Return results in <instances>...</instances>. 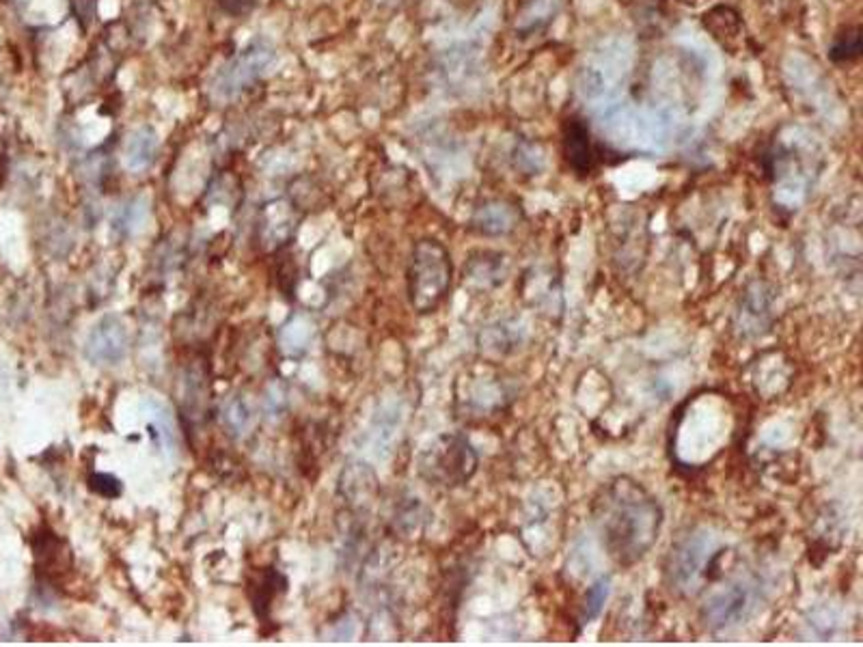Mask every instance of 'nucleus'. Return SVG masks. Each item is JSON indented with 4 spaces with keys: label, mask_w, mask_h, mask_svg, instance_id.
Segmentation results:
<instances>
[{
    "label": "nucleus",
    "mask_w": 863,
    "mask_h": 647,
    "mask_svg": "<svg viewBox=\"0 0 863 647\" xmlns=\"http://www.w3.org/2000/svg\"><path fill=\"white\" fill-rule=\"evenodd\" d=\"M594 518L609 559L620 568H631L659 542L663 507L639 482L615 478L596 496Z\"/></svg>",
    "instance_id": "nucleus-1"
},
{
    "label": "nucleus",
    "mask_w": 863,
    "mask_h": 647,
    "mask_svg": "<svg viewBox=\"0 0 863 647\" xmlns=\"http://www.w3.org/2000/svg\"><path fill=\"white\" fill-rule=\"evenodd\" d=\"M827 54L834 63L858 61L862 56V26L853 24V26H845L842 30H838Z\"/></svg>",
    "instance_id": "nucleus-17"
},
{
    "label": "nucleus",
    "mask_w": 863,
    "mask_h": 647,
    "mask_svg": "<svg viewBox=\"0 0 863 647\" xmlns=\"http://www.w3.org/2000/svg\"><path fill=\"white\" fill-rule=\"evenodd\" d=\"M288 589V579L283 574H279L277 570H266L257 581H253V592H251V600H253V609L255 613L264 620L275 596Z\"/></svg>",
    "instance_id": "nucleus-16"
},
{
    "label": "nucleus",
    "mask_w": 863,
    "mask_h": 647,
    "mask_svg": "<svg viewBox=\"0 0 863 647\" xmlns=\"http://www.w3.org/2000/svg\"><path fill=\"white\" fill-rule=\"evenodd\" d=\"M218 9L231 17H242L246 13H251L257 4V0H216Z\"/></svg>",
    "instance_id": "nucleus-21"
},
{
    "label": "nucleus",
    "mask_w": 863,
    "mask_h": 647,
    "mask_svg": "<svg viewBox=\"0 0 863 647\" xmlns=\"http://www.w3.org/2000/svg\"><path fill=\"white\" fill-rule=\"evenodd\" d=\"M283 410H285V393H283V389H281L279 384H275V386L268 389L266 413H268V415L272 413V417H279Z\"/></svg>",
    "instance_id": "nucleus-22"
},
{
    "label": "nucleus",
    "mask_w": 863,
    "mask_h": 647,
    "mask_svg": "<svg viewBox=\"0 0 863 647\" xmlns=\"http://www.w3.org/2000/svg\"><path fill=\"white\" fill-rule=\"evenodd\" d=\"M756 602H758L756 587L749 581L736 579L714 589L706 598L701 607V620L710 631H727L745 622L756 609Z\"/></svg>",
    "instance_id": "nucleus-5"
},
{
    "label": "nucleus",
    "mask_w": 863,
    "mask_h": 647,
    "mask_svg": "<svg viewBox=\"0 0 863 647\" xmlns=\"http://www.w3.org/2000/svg\"><path fill=\"white\" fill-rule=\"evenodd\" d=\"M769 309H771V299L764 292V286L758 283V286L749 288L745 294V301L740 305V312H738L740 326H743L740 330L745 334H758L769 322V316H771Z\"/></svg>",
    "instance_id": "nucleus-14"
},
{
    "label": "nucleus",
    "mask_w": 863,
    "mask_h": 647,
    "mask_svg": "<svg viewBox=\"0 0 863 647\" xmlns=\"http://www.w3.org/2000/svg\"><path fill=\"white\" fill-rule=\"evenodd\" d=\"M609 585H611L609 579H598V581L587 589L585 600H583V611H581V622H583V624H589L594 618L600 616V611H602V607H605V602H607V598H609V592H611Z\"/></svg>",
    "instance_id": "nucleus-19"
},
{
    "label": "nucleus",
    "mask_w": 863,
    "mask_h": 647,
    "mask_svg": "<svg viewBox=\"0 0 863 647\" xmlns=\"http://www.w3.org/2000/svg\"><path fill=\"white\" fill-rule=\"evenodd\" d=\"M130 347L128 326L117 316H104L85 341V356L93 365H117Z\"/></svg>",
    "instance_id": "nucleus-6"
},
{
    "label": "nucleus",
    "mask_w": 863,
    "mask_h": 647,
    "mask_svg": "<svg viewBox=\"0 0 863 647\" xmlns=\"http://www.w3.org/2000/svg\"><path fill=\"white\" fill-rule=\"evenodd\" d=\"M561 148H563V158L568 162V166L579 177H587L594 170V166L598 162V152L592 141L589 126L579 115H570L563 122Z\"/></svg>",
    "instance_id": "nucleus-7"
},
{
    "label": "nucleus",
    "mask_w": 863,
    "mask_h": 647,
    "mask_svg": "<svg viewBox=\"0 0 863 647\" xmlns=\"http://www.w3.org/2000/svg\"><path fill=\"white\" fill-rule=\"evenodd\" d=\"M87 484L96 494H100L104 498H117L122 494V490H124L122 482L115 475H111V473H91Z\"/></svg>",
    "instance_id": "nucleus-20"
},
{
    "label": "nucleus",
    "mask_w": 863,
    "mask_h": 647,
    "mask_svg": "<svg viewBox=\"0 0 863 647\" xmlns=\"http://www.w3.org/2000/svg\"><path fill=\"white\" fill-rule=\"evenodd\" d=\"M454 279V264L449 251L439 240H419L413 246L406 286L410 307L426 316L434 314L447 299Z\"/></svg>",
    "instance_id": "nucleus-2"
},
{
    "label": "nucleus",
    "mask_w": 863,
    "mask_h": 647,
    "mask_svg": "<svg viewBox=\"0 0 863 647\" xmlns=\"http://www.w3.org/2000/svg\"><path fill=\"white\" fill-rule=\"evenodd\" d=\"M510 272V262L504 253L497 251H478L465 264V283L475 288L478 292L495 290L504 286Z\"/></svg>",
    "instance_id": "nucleus-8"
},
{
    "label": "nucleus",
    "mask_w": 863,
    "mask_h": 647,
    "mask_svg": "<svg viewBox=\"0 0 863 647\" xmlns=\"http://www.w3.org/2000/svg\"><path fill=\"white\" fill-rule=\"evenodd\" d=\"M478 454L462 434L434 439L419 458V473L426 482L441 487L467 484L478 473Z\"/></svg>",
    "instance_id": "nucleus-4"
},
{
    "label": "nucleus",
    "mask_w": 863,
    "mask_h": 647,
    "mask_svg": "<svg viewBox=\"0 0 863 647\" xmlns=\"http://www.w3.org/2000/svg\"><path fill=\"white\" fill-rule=\"evenodd\" d=\"M314 339V324L307 318H292L281 332V343L290 354H303Z\"/></svg>",
    "instance_id": "nucleus-18"
},
{
    "label": "nucleus",
    "mask_w": 863,
    "mask_h": 647,
    "mask_svg": "<svg viewBox=\"0 0 863 647\" xmlns=\"http://www.w3.org/2000/svg\"><path fill=\"white\" fill-rule=\"evenodd\" d=\"M681 2H685V4H695L697 0H681Z\"/></svg>",
    "instance_id": "nucleus-24"
},
{
    "label": "nucleus",
    "mask_w": 863,
    "mask_h": 647,
    "mask_svg": "<svg viewBox=\"0 0 863 647\" xmlns=\"http://www.w3.org/2000/svg\"><path fill=\"white\" fill-rule=\"evenodd\" d=\"M517 205L506 203V201H493L486 203L484 207L478 210L475 214V227L484 236H506L518 225Z\"/></svg>",
    "instance_id": "nucleus-12"
},
{
    "label": "nucleus",
    "mask_w": 863,
    "mask_h": 647,
    "mask_svg": "<svg viewBox=\"0 0 863 647\" xmlns=\"http://www.w3.org/2000/svg\"><path fill=\"white\" fill-rule=\"evenodd\" d=\"M703 26L706 30L727 50H738L743 41V22L740 15L725 4L712 7L710 11L703 13Z\"/></svg>",
    "instance_id": "nucleus-10"
},
{
    "label": "nucleus",
    "mask_w": 863,
    "mask_h": 647,
    "mask_svg": "<svg viewBox=\"0 0 863 647\" xmlns=\"http://www.w3.org/2000/svg\"><path fill=\"white\" fill-rule=\"evenodd\" d=\"M35 548V559H37V570L46 572L48 579H52L54 574H61L63 568H69V555L63 548V542L50 531V529H41L33 542Z\"/></svg>",
    "instance_id": "nucleus-11"
},
{
    "label": "nucleus",
    "mask_w": 863,
    "mask_h": 647,
    "mask_svg": "<svg viewBox=\"0 0 863 647\" xmlns=\"http://www.w3.org/2000/svg\"><path fill=\"white\" fill-rule=\"evenodd\" d=\"M721 555L723 548L708 529H697L685 535L676 546H672L665 566L672 592L681 596H695L710 579Z\"/></svg>",
    "instance_id": "nucleus-3"
},
{
    "label": "nucleus",
    "mask_w": 863,
    "mask_h": 647,
    "mask_svg": "<svg viewBox=\"0 0 863 647\" xmlns=\"http://www.w3.org/2000/svg\"><path fill=\"white\" fill-rule=\"evenodd\" d=\"M566 0H524L518 9L515 30L520 37H533L548 28L561 13Z\"/></svg>",
    "instance_id": "nucleus-9"
},
{
    "label": "nucleus",
    "mask_w": 863,
    "mask_h": 647,
    "mask_svg": "<svg viewBox=\"0 0 863 647\" xmlns=\"http://www.w3.org/2000/svg\"><path fill=\"white\" fill-rule=\"evenodd\" d=\"M220 421L231 436L242 439L255 428V408L246 397L233 395L225 402L220 410Z\"/></svg>",
    "instance_id": "nucleus-15"
},
{
    "label": "nucleus",
    "mask_w": 863,
    "mask_h": 647,
    "mask_svg": "<svg viewBox=\"0 0 863 647\" xmlns=\"http://www.w3.org/2000/svg\"><path fill=\"white\" fill-rule=\"evenodd\" d=\"M72 9L78 17V22L83 24V28H89V24L93 22L96 15V0H69Z\"/></svg>",
    "instance_id": "nucleus-23"
},
{
    "label": "nucleus",
    "mask_w": 863,
    "mask_h": 647,
    "mask_svg": "<svg viewBox=\"0 0 863 647\" xmlns=\"http://www.w3.org/2000/svg\"><path fill=\"white\" fill-rule=\"evenodd\" d=\"M340 487H342V494L347 503L363 507V505L371 503V496L376 494V475L363 462L347 465L342 473Z\"/></svg>",
    "instance_id": "nucleus-13"
}]
</instances>
